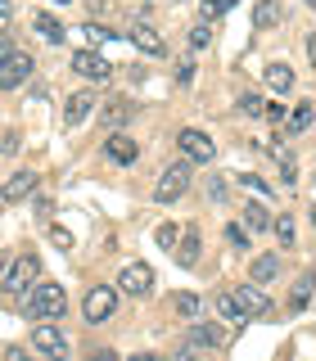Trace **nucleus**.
<instances>
[{"mask_svg":"<svg viewBox=\"0 0 316 361\" xmlns=\"http://www.w3.org/2000/svg\"><path fill=\"white\" fill-rule=\"evenodd\" d=\"M9 23H14V5H9V0H0V32H9Z\"/></svg>","mask_w":316,"mask_h":361,"instance_id":"nucleus-33","label":"nucleus"},{"mask_svg":"<svg viewBox=\"0 0 316 361\" xmlns=\"http://www.w3.org/2000/svg\"><path fill=\"white\" fill-rule=\"evenodd\" d=\"M131 45H135V50H145L150 59H163V54H167V41L158 37L154 27H145V23H135V27H131Z\"/></svg>","mask_w":316,"mask_h":361,"instance_id":"nucleus-13","label":"nucleus"},{"mask_svg":"<svg viewBox=\"0 0 316 361\" xmlns=\"http://www.w3.org/2000/svg\"><path fill=\"white\" fill-rule=\"evenodd\" d=\"M226 235H231V244H240V248L248 244V235H244V226H231V231H226Z\"/></svg>","mask_w":316,"mask_h":361,"instance_id":"nucleus-38","label":"nucleus"},{"mask_svg":"<svg viewBox=\"0 0 316 361\" xmlns=\"http://www.w3.org/2000/svg\"><path fill=\"white\" fill-rule=\"evenodd\" d=\"M190 338H195L199 348H221V343H226V330H221V325H208V321H203V325H195V334H190Z\"/></svg>","mask_w":316,"mask_h":361,"instance_id":"nucleus-20","label":"nucleus"},{"mask_svg":"<svg viewBox=\"0 0 316 361\" xmlns=\"http://www.w3.org/2000/svg\"><path fill=\"white\" fill-rule=\"evenodd\" d=\"M32 68H37V63H32V54L0 45V90H18L32 77Z\"/></svg>","mask_w":316,"mask_h":361,"instance_id":"nucleus-2","label":"nucleus"},{"mask_svg":"<svg viewBox=\"0 0 316 361\" xmlns=\"http://www.w3.org/2000/svg\"><path fill=\"white\" fill-rule=\"evenodd\" d=\"M131 104H127V99H113V104L104 109V122H109V127H122V122H131Z\"/></svg>","mask_w":316,"mask_h":361,"instance_id":"nucleus-23","label":"nucleus"},{"mask_svg":"<svg viewBox=\"0 0 316 361\" xmlns=\"http://www.w3.org/2000/svg\"><path fill=\"white\" fill-rule=\"evenodd\" d=\"M95 361H118V353H109V348H104V353H95Z\"/></svg>","mask_w":316,"mask_h":361,"instance_id":"nucleus-41","label":"nucleus"},{"mask_svg":"<svg viewBox=\"0 0 316 361\" xmlns=\"http://www.w3.org/2000/svg\"><path fill=\"white\" fill-rule=\"evenodd\" d=\"M104 154H109V158H113V163H118V167H127V163H135V158H140V145H135L131 135L113 131L109 140H104Z\"/></svg>","mask_w":316,"mask_h":361,"instance_id":"nucleus-11","label":"nucleus"},{"mask_svg":"<svg viewBox=\"0 0 316 361\" xmlns=\"http://www.w3.org/2000/svg\"><path fill=\"white\" fill-rule=\"evenodd\" d=\"M50 240H54V244H59V248H63V253H68V248H73V235H68V231H59V226H54V231H50Z\"/></svg>","mask_w":316,"mask_h":361,"instance_id":"nucleus-37","label":"nucleus"},{"mask_svg":"<svg viewBox=\"0 0 316 361\" xmlns=\"http://www.w3.org/2000/svg\"><path fill=\"white\" fill-rule=\"evenodd\" d=\"M32 27H37V32H41V37H45V41H50V45H63V41H68V32H63V23H59V18H54V14H32Z\"/></svg>","mask_w":316,"mask_h":361,"instance_id":"nucleus-18","label":"nucleus"},{"mask_svg":"<svg viewBox=\"0 0 316 361\" xmlns=\"http://www.w3.org/2000/svg\"><path fill=\"white\" fill-rule=\"evenodd\" d=\"M312 302V280H298V289H293V298H289V307L293 312H303Z\"/></svg>","mask_w":316,"mask_h":361,"instance_id":"nucleus-29","label":"nucleus"},{"mask_svg":"<svg viewBox=\"0 0 316 361\" xmlns=\"http://www.w3.org/2000/svg\"><path fill=\"white\" fill-rule=\"evenodd\" d=\"M73 73L86 77V82H109V77H113V63L104 59V54H95V50H77L73 54Z\"/></svg>","mask_w":316,"mask_h":361,"instance_id":"nucleus-9","label":"nucleus"},{"mask_svg":"<svg viewBox=\"0 0 316 361\" xmlns=\"http://www.w3.org/2000/svg\"><path fill=\"white\" fill-rule=\"evenodd\" d=\"M59 5H68V0H59Z\"/></svg>","mask_w":316,"mask_h":361,"instance_id":"nucleus-43","label":"nucleus"},{"mask_svg":"<svg viewBox=\"0 0 316 361\" xmlns=\"http://www.w3.org/2000/svg\"><path fill=\"white\" fill-rule=\"evenodd\" d=\"M37 276H41V262L32 253H23V257L9 262V271H5V280H0V285H5V293H28L32 285H37Z\"/></svg>","mask_w":316,"mask_h":361,"instance_id":"nucleus-3","label":"nucleus"},{"mask_svg":"<svg viewBox=\"0 0 316 361\" xmlns=\"http://www.w3.org/2000/svg\"><path fill=\"white\" fill-rule=\"evenodd\" d=\"M5 271H9V253H0V280H5Z\"/></svg>","mask_w":316,"mask_h":361,"instance_id":"nucleus-42","label":"nucleus"},{"mask_svg":"<svg viewBox=\"0 0 316 361\" xmlns=\"http://www.w3.org/2000/svg\"><path fill=\"white\" fill-rule=\"evenodd\" d=\"M190 190V163H172V167H163V176H158V185H154V199L158 203H172L181 199Z\"/></svg>","mask_w":316,"mask_h":361,"instance_id":"nucleus-4","label":"nucleus"},{"mask_svg":"<svg viewBox=\"0 0 316 361\" xmlns=\"http://www.w3.org/2000/svg\"><path fill=\"white\" fill-rule=\"evenodd\" d=\"M199 353H203V348L195 343V338H190V343H186V348L176 353V361H199Z\"/></svg>","mask_w":316,"mask_h":361,"instance_id":"nucleus-32","label":"nucleus"},{"mask_svg":"<svg viewBox=\"0 0 316 361\" xmlns=\"http://www.w3.org/2000/svg\"><path fill=\"white\" fill-rule=\"evenodd\" d=\"M158 244L172 248V244H176V226H158Z\"/></svg>","mask_w":316,"mask_h":361,"instance_id":"nucleus-35","label":"nucleus"},{"mask_svg":"<svg viewBox=\"0 0 316 361\" xmlns=\"http://www.w3.org/2000/svg\"><path fill=\"white\" fill-rule=\"evenodd\" d=\"M231 298H235V307H240L244 321H248V316H267V312H271V298H267V293L257 289V285H240V289L231 293Z\"/></svg>","mask_w":316,"mask_h":361,"instance_id":"nucleus-10","label":"nucleus"},{"mask_svg":"<svg viewBox=\"0 0 316 361\" xmlns=\"http://www.w3.org/2000/svg\"><path fill=\"white\" fill-rule=\"evenodd\" d=\"M131 361H163V357H158V353H135Z\"/></svg>","mask_w":316,"mask_h":361,"instance_id":"nucleus-40","label":"nucleus"},{"mask_svg":"<svg viewBox=\"0 0 316 361\" xmlns=\"http://www.w3.org/2000/svg\"><path fill=\"white\" fill-rule=\"evenodd\" d=\"M262 109H267L262 95H244V99H240V113H248V118H262Z\"/></svg>","mask_w":316,"mask_h":361,"instance_id":"nucleus-31","label":"nucleus"},{"mask_svg":"<svg viewBox=\"0 0 316 361\" xmlns=\"http://www.w3.org/2000/svg\"><path fill=\"white\" fill-rule=\"evenodd\" d=\"M176 82H181V86L195 82V63H190V59H186V63H176Z\"/></svg>","mask_w":316,"mask_h":361,"instance_id":"nucleus-34","label":"nucleus"},{"mask_svg":"<svg viewBox=\"0 0 316 361\" xmlns=\"http://www.w3.org/2000/svg\"><path fill=\"white\" fill-rule=\"evenodd\" d=\"M32 190H37V172H14L5 185H0V199H5V203H23Z\"/></svg>","mask_w":316,"mask_h":361,"instance_id":"nucleus-14","label":"nucleus"},{"mask_svg":"<svg viewBox=\"0 0 316 361\" xmlns=\"http://www.w3.org/2000/svg\"><path fill=\"white\" fill-rule=\"evenodd\" d=\"M212 307H217V312L226 316V321H244V316H240V307H235V298H231V293H217V298H212Z\"/></svg>","mask_w":316,"mask_h":361,"instance_id":"nucleus-28","label":"nucleus"},{"mask_svg":"<svg viewBox=\"0 0 316 361\" xmlns=\"http://www.w3.org/2000/svg\"><path fill=\"white\" fill-rule=\"evenodd\" d=\"M5 361H28V353L23 348H5Z\"/></svg>","mask_w":316,"mask_h":361,"instance_id":"nucleus-39","label":"nucleus"},{"mask_svg":"<svg viewBox=\"0 0 316 361\" xmlns=\"http://www.w3.org/2000/svg\"><path fill=\"white\" fill-rule=\"evenodd\" d=\"M280 18H285V5H280V0H257V5H253V27L257 32L276 27Z\"/></svg>","mask_w":316,"mask_h":361,"instance_id":"nucleus-16","label":"nucleus"},{"mask_svg":"<svg viewBox=\"0 0 316 361\" xmlns=\"http://www.w3.org/2000/svg\"><path fill=\"white\" fill-rule=\"evenodd\" d=\"M262 77H267V86H271V90H280V95H285V90L293 86L289 63H267V73H262Z\"/></svg>","mask_w":316,"mask_h":361,"instance_id":"nucleus-19","label":"nucleus"},{"mask_svg":"<svg viewBox=\"0 0 316 361\" xmlns=\"http://www.w3.org/2000/svg\"><path fill=\"white\" fill-rule=\"evenodd\" d=\"M235 5H240V0H203V23H208V18H221V14H231V9Z\"/></svg>","mask_w":316,"mask_h":361,"instance_id":"nucleus-24","label":"nucleus"},{"mask_svg":"<svg viewBox=\"0 0 316 361\" xmlns=\"http://www.w3.org/2000/svg\"><path fill=\"white\" fill-rule=\"evenodd\" d=\"M208 41H212V27H208V23H195V27H190V45H195V50H203Z\"/></svg>","mask_w":316,"mask_h":361,"instance_id":"nucleus-30","label":"nucleus"},{"mask_svg":"<svg viewBox=\"0 0 316 361\" xmlns=\"http://www.w3.org/2000/svg\"><path fill=\"white\" fill-rule=\"evenodd\" d=\"M271 231H276V240L285 248L293 244V217H271Z\"/></svg>","mask_w":316,"mask_h":361,"instance_id":"nucleus-27","label":"nucleus"},{"mask_svg":"<svg viewBox=\"0 0 316 361\" xmlns=\"http://www.w3.org/2000/svg\"><path fill=\"white\" fill-rule=\"evenodd\" d=\"M312 127V104H298L293 109V118L285 122V135H280V140H289V135H298V131H308Z\"/></svg>","mask_w":316,"mask_h":361,"instance_id":"nucleus-21","label":"nucleus"},{"mask_svg":"<svg viewBox=\"0 0 316 361\" xmlns=\"http://www.w3.org/2000/svg\"><path fill=\"white\" fill-rule=\"evenodd\" d=\"M240 185H248V190H257V195H271V185H262V180H257V176H240Z\"/></svg>","mask_w":316,"mask_h":361,"instance_id":"nucleus-36","label":"nucleus"},{"mask_svg":"<svg viewBox=\"0 0 316 361\" xmlns=\"http://www.w3.org/2000/svg\"><path fill=\"white\" fill-rule=\"evenodd\" d=\"M118 312V289L113 285H95L86 293V302H82V316L90 325H99V321H109V316Z\"/></svg>","mask_w":316,"mask_h":361,"instance_id":"nucleus-5","label":"nucleus"},{"mask_svg":"<svg viewBox=\"0 0 316 361\" xmlns=\"http://www.w3.org/2000/svg\"><path fill=\"white\" fill-rule=\"evenodd\" d=\"M176 312H181V316H190V321H195V316L203 312L199 293H176Z\"/></svg>","mask_w":316,"mask_h":361,"instance_id":"nucleus-26","label":"nucleus"},{"mask_svg":"<svg viewBox=\"0 0 316 361\" xmlns=\"http://www.w3.org/2000/svg\"><path fill=\"white\" fill-rule=\"evenodd\" d=\"M118 293H131V298H145V293L154 289V267L150 262H131V267H122V276H118V285H113Z\"/></svg>","mask_w":316,"mask_h":361,"instance_id":"nucleus-7","label":"nucleus"},{"mask_svg":"<svg viewBox=\"0 0 316 361\" xmlns=\"http://www.w3.org/2000/svg\"><path fill=\"white\" fill-rule=\"evenodd\" d=\"M244 221H248V231H267V226H271L267 203H244Z\"/></svg>","mask_w":316,"mask_h":361,"instance_id":"nucleus-22","label":"nucleus"},{"mask_svg":"<svg viewBox=\"0 0 316 361\" xmlns=\"http://www.w3.org/2000/svg\"><path fill=\"white\" fill-rule=\"evenodd\" d=\"M32 348H37L41 357H50V361H63L68 357V338H63V330L54 321H41L37 330H32Z\"/></svg>","mask_w":316,"mask_h":361,"instance_id":"nucleus-6","label":"nucleus"},{"mask_svg":"<svg viewBox=\"0 0 316 361\" xmlns=\"http://www.w3.org/2000/svg\"><path fill=\"white\" fill-rule=\"evenodd\" d=\"M77 32L86 37V45H104V41H113V32H109V27H99V23H82Z\"/></svg>","mask_w":316,"mask_h":361,"instance_id":"nucleus-25","label":"nucleus"},{"mask_svg":"<svg viewBox=\"0 0 316 361\" xmlns=\"http://www.w3.org/2000/svg\"><path fill=\"white\" fill-rule=\"evenodd\" d=\"M95 113V95L90 90H77V95H68V109H63V127H82V122Z\"/></svg>","mask_w":316,"mask_h":361,"instance_id":"nucleus-12","label":"nucleus"},{"mask_svg":"<svg viewBox=\"0 0 316 361\" xmlns=\"http://www.w3.org/2000/svg\"><path fill=\"white\" fill-rule=\"evenodd\" d=\"M176 145H181V154H186V163H212V158H217V145H212V135H203V131H195V127L181 131Z\"/></svg>","mask_w":316,"mask_h":361,"instance_id":"nucleus-8","label":"nucleus"},{"mask_svg":"<svg viewBox=\"0 0 316 361\" xmlns=\"http://www.w3.org/2000/svg\"><path fill=\"white\" fill-rule=\"evenodd\" d=\"M68 312V293L63 285H54V280H41L37 289H32V298H28V316L32 321H54V316H63Z\"/></svg>","mask_w":316,"mask_h":361,"instance_id":"nucleus-1","label":"nucleus"},{"mask_svg":"<svg viewBox=\"0 0 316 361\" xmlns=\"http://www.w3.org/2000/svg\"><path fill=\"white\" fill-rule=\"evenodd\" d=\"M199 231L195 226H186V231H181V244H176V262L181 267H199Z\"/></svg>","mask_w":316,"mask_h":361,"instance_id":"nucleus-15","label":"nucleus"},{"mask_svg":"<svg viewBox=\"0 0 316 361\" xmlns=\"http://www.w3.org/2000/svg\"><path fill=\"white\" fill-rule=\"evenodd\" d=\"M248 276H253V285H267V280L280 276V257L276 253H257L253 267H248Z\"/></svg>","mask_w":316,"mask_h":361,"instance_id":"nucleus-17","label":"nucleus"}]
</instances>
